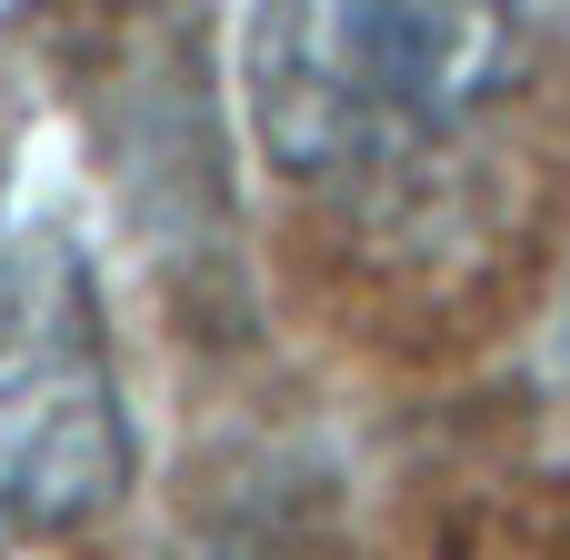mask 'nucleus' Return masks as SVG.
<instances>
[{
	"label": "nucleus",
	"mask_w": 570,
	"mask_h": 560,
	"mask_svg": "<svg viewBox=\"0 0 570 560\" xmlns=\"http://www.w3.org/2000/svg\"><path fill=\"white\" fill-rule=\"evenodd\" d=\"M130 471L140 421L90 261L60 220L0 210V560L110 521Z\"/></svg>",
	"instance_id": "2"
},
{
	"label": "nucleus",
	"mask_w": 570,
	"mask_h": 560,
	"mask_svg": "<svg viewBox=\"0 0 570 560\" xmlns=\"http://www.w3.org/2000/svg\"><path fill=\"white\" fill-rule=\"evenodd\" d=\"M541 50L511 10H261L240 110L261 160L341 240L451 250L531 110Z\"/></svg>",
	"instance_id": "1"
}]
</instances>
